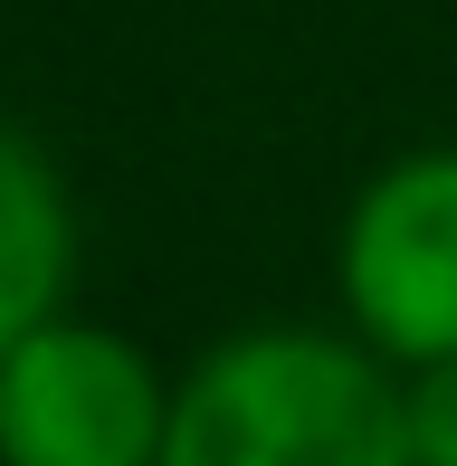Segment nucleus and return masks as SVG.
Here are the masks:
<instances>
[{"label": "nucleus", "mask_w": 457, "mask_h": 466, "mask_svg": "<svg viewBox=\"0 0 457 466\" xmlns=\"http://www.w3.org/2000/svg\"><path fill=\"white\" fill-rule=\"evenodd\" d=\"M76 277V219H67V190H57L48 153L29 134L0 124V352L29 343L38 324H57Z\"/></svg>", "instance_id": "4"}, {"label": "nucleus", "mask_w": 457, "mask_h": 466, "mask_svg": "<svg viewBox=\"0 0 457 466\" xmlns=\"http://www.w3.org/2000/svg\"><path fill=\"white\" fill-rule=\"evenodd\" d=\"M153 466H420L410 390L334 333H239L172 390Z\"/></svg>", "instance_id": "1"}, {"label": "nucleus", "mask_w": 457, "mask_h": 466, "mask_svg": "<svg viewBox=\"0 0 457 466\" xmlns=\"http://www.w3.org/2000/svg\"><path fill=\"white\" fill-rule=\"evenodd\" d=\"M172 390L106 324H38L0 352V466H153Z\"/></svg>", "instance_id": "2"}, {"label": "nucleus", "mask_w": 457, "mask_h": 466, "mask_svg": "<svg viewBox=\"0 0 457 466\" xmlns=\"http://www.w3.org/2000/svg\"><path fill=\"white\" fill-rule=\"evenodd\" d=\"M343 305L381 362L457 371V153H410L352 200Z\"/></svg>", "instance_id": "3"}]
</instances>
